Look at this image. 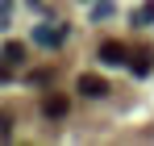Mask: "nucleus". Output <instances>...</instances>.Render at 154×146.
Returning <instances> with one entry per match:
<instances>
[{
  "mask_svg": "<svg viewBox=\"0 0 154 146\" xmlns=\"http://www.w3.org/2000/svg\"><path fill=\"white\" fill-rule=\"evenodd\" d=\"M67 109H71L67 96H46L42 100V113H46V117H67Z\"/></svg>",
  "mask_w": 154,
  "mask_h": 146,
  "instance_id": "obj_5",
  "label": "nucleus"
},
{
  "mask_svg": "<svg viewBox=\"0 0 154 146\" xmlns=\"http://www.w3.org/2000/svg\"><path fill=\"white\" fill-rule=\"evenodd\" d=\"M63 38H67V29H63V25H58V29H46V25H38V29H33V42H42V46H58Z\"/></svg>",
  "mask_w": 154,
  "mask_h": 146,
  "instance_id": "obj_3",
  "label": "nucleus"
},
{
  "mask_svg": "<svg viewBox=\"0 0 154 146\" xmlns=\"http://www.w3.org/2000/svg\"><path fill=\"white\" fill-rule=\"evenodd\" d=\"M29 4H42V0H29Z\"/></svg>",
  "mask_w": 154,
  "mask_h": 146,
  "instance_id": "obj_10",
  "label": "nucleus"
},
{
  "mask_svg": "<svg viewBox=\"0 0 154 146\" xmlns=\"http://www.w3.org/2000/svg\"><path fill=\"white\" fill-rule=\"evenodd\" d=\"M79 92L88 100H100V96H108V79L104 75H79V84H75Z\"/></svg>",
  "mask_w": 154,
  "mask_h": 146,
  "instance_id": "obj_2",
  "label": "nucleus"
},
{
  "mask_svg": "<svg viewBox=\"0 0 154 146\" xmlns=\"http://www.w3.org/2000/svg\"><path fill=\"white\" fill-rule=\"evenodd\" d=\"M150 67H154V50H142V54L129 63V71L137 75V79H146V75H150Z\"/></svg>",
  "mask_w": 154,
  "mask_h": 146,
  "instance_id": "obj_4",
  "label": "nucleus"
},
{
  "mask_svg": "<svg viewBox=\"0 0 154 146\" xmlns=\"http://www.w3.org/2000/svg\"><path fill=\"white\" fill-rule=\"evenodd\" d=\"M4 63H8V67H21V63H25V46H21V42H4Z\"/></svg>",
  "mask_w": 154,
  "mask_h": 146,
  "instance_id": "obj_6",
  "label": "nucleus"
},
{
  "mask_svg": "<svg viewBox=\"0 0 154 146\" xmlns=\"http://www.w3.org/2000/svg\"><path fill=\"white\" fill-rule=\"evenodd\" d=\"M112 13H117L112 0H96V4H92V21H104V17H112Z\"/></svg>",
  "mask_w": 154,
  "mask_h": 146,
  "instance_id": "obj_7",
  "label": "nucleus"
},
{
  "mask_svg": "<svg viewBox=\"0 0 154 146\" xmlns=\"http://www.w3.org/2000/svg\"><path fill=\"white\" fill-rule=\"evenodd\" d=\"M96 54H100L104 67H125V63H129L125 42H112V38H108V42H100V50H96Z\"/></svg>",
  "mask_w": 154,
  "mask_h": 146,
  "instance_id": "obj_1",
  "label": "nucleus"
},
{
  "mask_svg": "<svg viewBox=\"0 0 154 146\" xmlns=\"http://www.w3.org/2000/svg\"><path fill=\"white\" fill-rule=\"evenodd\" d=\"M4 79H8V67H0V84H4Z\"/></svg>",
  "mask_w": 154,
  "mask_h": 146,
  "instance_id": "obj_9",
  "label": "nucleus"
},
{
  "mask_svg": "<svg viewBox=\"0 0 154 146\" xmlns=\"http://www.w3.org/2000/svg\"><path fill=\"white\" fill-rule=\"evenodd\" d=\"M133 21H137V25H150V21H154V0H146V4L133 13Z\"/></svg>",
  "mask_w": 154,
  "mask_h": 146,
  "instance_id": "obj_8",
  "label": "nucleus"
}]
</instances>
